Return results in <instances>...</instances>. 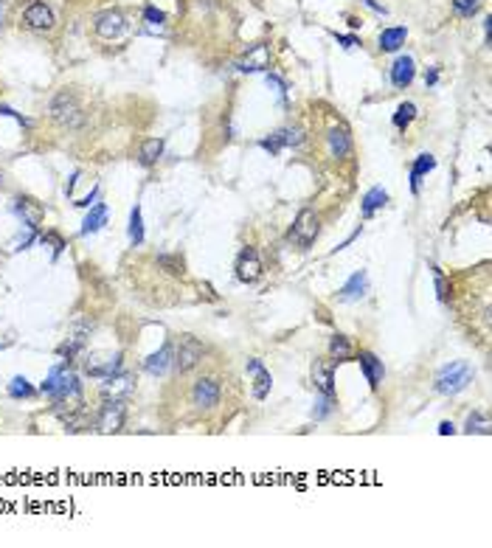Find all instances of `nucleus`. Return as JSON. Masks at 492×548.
<instances>
[{"instance_id":"40","label":"nucleus","mask_w":492,"mask_h":548,"mask_svg":"<svg viewBox=\"0 0 492 548\" xmlns=\"http://www.w3.org/2000/svg\"><path fill=\"white\" fill-rule=\"evenodd\" d=\"M439 433H442V436H453V433H456L453 422H442V425H439Z\"/></svg>"},{"instance_id":"18","label":"nucleus","mask_w":492,"mask_h":548,"mask_svg":"<svg viewBox=\"0 0 492 548\" xmlns=\"http://www.w3.org/2000/svg\"><path fill=\"white\" fill-rule=\"evenodd\" d=\"M335 363V360H332ZM332 363L315 360L313 363V382L323 397H335V377H332Z\"/></svg>"},{"instance_id":"31","label":"nucleus","mask_w":492,"mask_h":548,"mask_svg":"<svg viewBox=\"0 0 492 548\" xmlns=\"http://www.w3.org/2000/svg\"><path fill=\"white\" fill-rule=\"evenodd\" d=\"M413 118H416V104L413 101H403L397 107V113H394V127L397 130H408L413 124Z\"/></svg>"},{"instance_id":"36","label":"nucleus","mask_w":492,"mask_h":548,"mask_svg":"<svg viewBox=\"0 0 492 548\" xmlns=\"http://www.w3.org/2000/svg\"><path fill=\"white\" fill-rule=\"evenodd\" d=\"M40 239H43V245H54V259H56V256H59V253L65 250V239H62L59 233H54V230H48V233H43Z\"/></svg>"},{"instance_id":"14","label":"nucleus","mask_w":492,"mask_h":548,"mask_svg":"<svg viewBox=\"0 0 492 548\" xmlns=\"http://www.w3.org/2000/svg\"><path fill=\"white\" fill-rule=\"evenodd\" d=\"M262 259H259V253L253 250V248H245L242 253H239V259H236V278L242 281V284H253V281H259L262 278Z\"/></svg>"},{"instance_id":"23","label":"nucleus","mask_w":492,"mask_h":548,"mask_svg":"<svg viewBox=\"0 0 492 548\" xmlns=\"http://www.w3.org/2000/svg\"><path fill=\"white\" fill-rule=\"evenodd\" d=\"M386 203H388V191H386V188H380V186L368 188V191L363 194V200H360V214H363V220L374 217Z\"/></svg>"},{"instance_id":"17","label":"nucleus","mask_w":492,"mask_h":548,"mask_svg":"<svg viewBox=\"0 0 492 548\" xmlns=\"http://www.w3.org/2000/svg\"><path fill=\"white\" fill-rule=\"evenodd\" d=\"M358 360H360V368H363V377H366V382L371 385V391H377V388H380V382L386 380V368H383V360H377V355H371V352H360Z\"/></svg>"},{"instance_id":"28","label":"nucleus","mask_w":492,"mask_h":548,"mask_svg":"<svg viewBox=\"0 0 492 548\" xmlns=\"http://www.w3.org/2000/svg\"><path fill=\"white\" fill-rule=\"evenodd\" d=\"M405 37H408L405 26L386 29V31H380V48H383V51H400V48L405 46Z\"/></svg>"},{"instance_id":"39","label":"nucleus","mask_w":492,"mask_h":548,"mask_svg":"<svg viewBox=\"0 0 492 548\" xmlns=\"http://www.w3.org/2000/svg\"><path fill=\"white\" fill-rule=\"evenodd\" d=\"M436 82H439V71H436V68H433V71H431V73H425V85H428V88H433V85H436Z\"/></svg>"},{"instance_id":"13","label":"nucleus","mask_w":492,"mask_h":548,"mask_svg":"<svg viewBox=\"0 0 492 548\" xmlns=\"http://www.w3.org/2000/svg\"><path fill=\"white\" fill-rule=\"evenodd\" d=\"M304 143V133L298 130V127H281V130H276L273 136L262 138L259 141V146L270 152V155H278L284 146H301Z\"/></svg>"},{"instance_id":"2","label":"nucleus","mask_w":492,"mask_h":548,"mask_svg":"<svg viewBox=\"0 0 492 548\" xmlns=\"http://www.w3.org/2000/svg\"><path fill=\"white\" fill-rule=\"evenodd\" d=\"M40 394L51 397L54 402H74V400H82V382L68 368V360H62L59 365L51 368L48 380L40 385Z\"/></svg>"},{"instance_id":"42","label":"nucleus","mask_w":492,"mask_h":548,"mask_svg":"<svg viewBox=\"0 0 492 548\" xmlns=\"http://www.w3.org/2000/svg\"><path fill=\"white\" fill-rule=\"evenodd\" d=\"M0 20H3V3H0Z\"/></svg>"},{"instance_id":"20","label":"nucleus","mask_w":492,"mask_h":548,"mask_svg":"<svg viewBox=\"0 0 492 548\" xmlns=\"http://www.w3.org/2000/svg\"><path fill=\"white\" fill-rule=\"evenodd\" d=\"M416 76V62L411 56H397L391 65V85L394 88H408Z\"/></svg>"},{"instance_id":"10","label":"nucleus","mask_w":492,"mask_h":548,"mask_svg":"<svg viewBox=\"0 0 492 548\" xmlns=\"http://www.w3.org/2000/svg\"><path fill=\"white\" fill-rule=\"evenodd\" d=\"M127 26L130 23H127V17L119 9H107V11L96 14V20H93V31L101 40H119L127 31Z\"/></svg>"},{"instance_id":"25","label":"nucleus","mask_w":492,"mask_h":548,"mask_svg":"<svg viewBox=\"0 0 492 548\" xmlns=\"http://www.w3.org/2000/svg\"><path fill=\"white\" fill-rule=\"evenodd\" d=\"M17 214L26 220V225H29V230H40V223L45 220V211H43V206H37L34 200H17Z\"/></svg>"},{"instance_id":"16","label":"nucleus","mask_w":492,"mask_h":548,"mask_svg":"<svg viewBox=\"0 0 492 548\" xmlns=\"http://www.w3.org/2000/svg\"><path fill=\"white\" fill-rule=\"evenodd\" d=\"M245 371L253 377V397L256 400H268V394H270V388H273V377H270V371L262 365V360H248V365H245Z\"/></svg>"},{"instance_id":"4","label":"nucleus","mask_w":492,"mask_h":548,"mask_svg":"<svg viewBox=\"0 0 492 548\" xmlns=\"http://www.w3.org/2000/svg\"><path fill=\"white\" fill-rule=\"evenodd\" d=\"M220 400H223V382H220V377H214V374L197 377V380L191 382V388H189V402H191L194 411L200 413L214 411V408L220 405Z\"/></svg>"},{"instance_id":"21","label":"nucleus","mask_w":492,"mask_h":548,"mask_svg":"<svg viewBox=\"0 0 492 548\" xmlns=\"http://www.w3.org/2000/svg\"><path fill=\"white\" fill-rule=\"evenodd\" d=\"M433 169H436V158H433L431 152H422L419 158H413V163H411V191H413V194H419L422 178H425L428 172H433Z\"/></svg>"},{"instance_id":"34","label":"nucleus","mask_w":492,"mask_h":548,"mask_svg":"<svg viewBox=\"0 0 492 548\" xmlns=\"http://www.w3.org/2000/svg\"><path fill=\"white\" fill-rule=\"evenodd\" d=\"M433 281H436V298H439V304H448L450 287H448V281H445V273H442L439 268H433Z\"/></svg>"},{"instance_id":"8","label":"nucleus","mask_w":492,"mask_h":548,"mask_svg":"<svg viewBox=\"0 0 492 548\" xmlns=\"http://www.w3.org/2000/svg\"><path fill=\"white\" fill-rule=\"evenodd\" d=\"M85 374L88 377H96V380H104V377H113L121 371V352H93L85 357Z\"/></svg>"},{"instance_id":"5","label":"nucleus","mask_w":492,"mask_h":548,"mask_svg":"<svg viewBox=\"0 0 492 548\" xmlns=\"http://www.w3.org/2000/svg\"><path fill=\"white\" fill-rule=\"evenodd\" d=\"M203 357H206V346L194 335H180L178 343H175V360H172L178 374L194 371L197 365L203 363Z\"/></svg>"},{"instance_id":"33","label":"nucleus","mask_w":492,"mask_h":548,"mask_svg":"<svg viewBox=\"0 0 492 548\" xmlns=\"http://www.w3.org/2000/svg\"><path fill=\"white\" fill-rule=\"evenodd\" d=\"M31 394H34V388H31V382H29L26 377H14V380L9 382V397L20 400V397H31Z\"/></svg>"},{"instance_id":"15","label":"nucleus","mask_w":492,"mask_h":548,"mask_svg":"<svg viewBox=\"0 0 492 548\" xmlns=\"http://www.w3.org/2000/svg\"><path fill=\"white\" fill-rule=\"evenodd\" d=\"M172 360H175V343L172 340H166L152 357H146L144 360V371L146 374H152V377H164L166 374V368L172 365Z\"/></svg>"},{"instance_id":"12","label":"nucleus","mask_w":492,"mask_h":548,"mask_svg":"<svg viewBox=\"0 0 492 548\" xmlns=\"http://www.w3.org/2000/svg\"><path fill=\"white\" fill-rule=\"evenodd\" d=\"M133 391H135V380L130 377V374L119 371V374H113V377H104V380H101L99 397H101V400H127Z\"/></svg>"},{"instance_id":"27","label":"nucleus","mask_w":492,"mask_h":548,"mask_svg":"<svg viewBox=\"0 0 492 548\" xmlns=\"http://www.w3.org/2000/svg\"><path fill=\"white\" fill-rule=\"evenodd\" d=\"M107 225V203H96L93 208H90V214L85 217V223H82V236H88V233H96L99 228H104Z\"/></svg>"},{"instance_id":"19","label":"nucleus","mask_w":492,"mask_h":548,"mask_svg":"<svg viewBox=\"0 0 492 548\" xmlns=\"http://www.w3.org/2000/svg\"><path fill=\"white\" fill-rule=\"evenodd\" d=\"M270 65V48L268 46H253L248 51V56L245 59H239L236 62V68L239 71H245V73H256V71H265Z\"/></svg>"},{"instance_id":"24","label":"nucleus","mask_w":492,"mask_h":548,"mask_svg":"<svg viewBox=\"0 0 492 548\" xmlns=\"http://www.w3.org/2000/svg\"><path fill=\"white\" fill-rule=\"evenodd\" d=\"M366 293H368V275L366 270H358L341 287V301H355V298H363Z\"/></svg>"},{"instance_id":"26","label":"nucleus","mask_w":492,"mask_h":548,"mask_svg":"<svg viewBox=\"0 0 492 548\" xmlns=\"http://www.w3.org/2000/svg\"><path fill=\"white\" fill-rule=\"evenodd\" d=\"M164 146H166L164 138H146V141L141 143V149H138L141 166H155V163L161 161V155H164Z\"/></svg>"},{"instance_id":"1","label":"nucleus","mask_w":492,"mask_h":548,"mask_svg":"<svg viewBox=\"0 0 492 548\" xmlns=\"http://www.w3.org/2000/svg\"><path fill=\"white\" fill-rule=\"evenodd\" d=\"M48 118H51L59 130L76 133V130H82V127H85L88 113H85V107L79 104V98H76L74 93L59 91L54 98H51V104H48Z\"/></svg>"},{"instance_id":"30","label":"nucleus","mask_w":492,"mask_h":548,"mask_svg":"<svg viewBox=\"0 0 492 548\" xmlns=\"http://www.w3.org/2000/svg\"><path fill=\"white\" fill-rule=\"evenodd\" d=\"M490 416L487 413H481V411H473L470 416H467V425H464V433H478V436H490Z\"/></svg>"},{"instance_id":"6","label":"nucleus","mask_w":492,"mask_h":548,"mask_svg":"<svg viewBox=\"0 0 492 548\" xmlns=\"http://www.w3.org/2000/svg\"><path fill=\"white\" fill-rule=\"evenodd\" d=\"M318 233H321V217L315 214L313 208H301L296 223H293V228L287 233V239L293 245H298V248H310L318 239Z\"/></svg>"},{"instance_id":"41","label":"nucleus","mask_w":492,"mask_h":548,"mask_svg":"<svg viewBox=\"0 0 492 548\" xmlns=\"http://www.w3.org/2000/svg\"><path fill=\"white\" fill-rule=\"evenodd\" d=\"M338 43H343V48H355L358 46V37H338Z\"/></svg>"},{"instance_id":"11","label":"nucleus","mask_w":492,"mask_h":548,"mask_svg":"<svg viewBox=\"0 0 492 548\" xmlns=\"http://www.w3.org/2000/svg\"><path fill=\"white\" fill-rule=\"evenodd\" d=\"M90 332H93V323L90 320H74V326L68 329V338H65V343L59 346V355L71 363L85 346H88V338H90Z\"/></svg>"},{"instance_id":"38","label":"nucleus","mask_w":492,"mask_h":548,"mask_svg":"<svg viewBox=\"0 0 492 548\" xmlns=\"http://www.w3.org/2000/svg\"><path fill=\"white\" fill-rule=\"evenodd\" d=\"M358 236H360V228H355V233H349V236H346V239H343V242H341V245H338V248H335L332 253H338V250H343V248H349V245H352V242H355Z\"/></svg>"},{"instance_id":"9","label":"nucleus","mask_w":492,"mask_h":548,"mask_svg":"<svg viewBox=\"0 0 492 548\" xmlns=\"http://www.w3.org/2000/svg\"><path fill=\"white\" fill-rule=\"evenodd\" d=\"M20 20H23V26L31 29V31H51V29L56 26L54 11H51V6H48L45 0H29V3L23 6Z\"/></svg>"},{"instance_id":"7","label":"nucleus","mask_w":492,"mask_h":548,"mask_svg":"<svg viewBox=\"0 0 492 548\" xmlns=\"http://www.w3.org/2000/svg\"><path fill=\"white\" fill-rule=\"evenodd\" d=\"M127 419V405L124 400H101L99 413H96V430L99 433H119Z\"/></svg>"},{"instance_id":"35","label":"nucleus","mask_w":492,"mask_h":548,"mask_svg":"<svg viewBox=\"0 0 492 548\" xmlns=\"http://www.w3.org/2000/svg\"><path fill=\"white\" fill-rule=\"evenodd\" d=\"M453 9H456V14H461V17H473V14L481 9V0H453Z\"/></svg>"},{"instance_id":"32","label":"nucleus","mask_w":492,"mask_h":548,"mask_svg":"<svg viewBox=\"0 0 492 548\" xmlns=\"http://www.w3.org/2000/svg\"><path fill=\"white\" fill-rule=\"evenodd\" d=\"M130 242H133V248L144 245V220H141V208L138 206L130 211Z\"/></svg>"},{"instance_id":"37","label":"nucleus","mask_w":492,"mask_h":548,"mask_svg":"<svg viewBox=\"0 0 492 548\" xmlns=\"http://www.w3.org/2000/svg\"><path fill=\"white\" fill-rule=\"evenodd\" d=\"M144 17H146L149 23H164V20H166V14H164L161 9H155V6H146V9H144Z\"/></svg>"},{"instance_id":"3","label":"nucleus","mask_w":492,"mask_h":548,"mask_svg":"<svg viewBox=\"0 0 492 548\" xmlns=\"http://www.w3.org/2000/svg\"><path fill=\"white\" fill-rule=\"evenodd\" d=\"M476 380V371L470 368V363L464 360H456V363L442 365L433 377V391L442 394V397H456L461 394L464 388H470V382Z\"/></svg>"},{"instance_id":"22","label":"nucleus","mask_w":492,"mask_h":548,"mask_svg":"<svg viewBox=\"0 0 492 548\" xmlns=\"http://www.w3.org/2000/svg\"><path fill=\"white\" fill-rule=\"evenodd\" d=\"M326 141H329V152L332 158H349L352 155V136L346 133V127H332L326 133Z\"/></svg>"},{"instance_id":"29","label":"nucleus","mask_w":492,"mask_h":548,"mask_svg":"<svg viewBox=\"0 0 492 548\" xmlns=\"http://www.w3.org/2000/svg\"><path fill=\"white\" fill-rule=\"evenodd\" d=\"M329 357H332L335 363L349 360V357H352V343H349V338H343V335H332V340H329Z\"/></svg>"}]
</instances>
